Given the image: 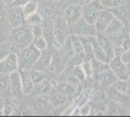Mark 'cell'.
<instances>
[{
  "label": "cell",
  "mask_w": 130,
  "mask_h": 117,
  "mask_svg": "<svg viewBox=\"0 0 130 117\" xmlns=\"http://www.w3.org/2000/svg\"><path fill=\"white\" fill-rule=\"evenodd\" d=\"M40 55H41V51L35 48L32 44H29L26 47L22 48L19 57V68L21 67L22 70H26V71L31 70L36 61H38Z\"/></svg>",
  "instance_id": "6da1fadb"
},
{
  "label": "cell",
  "mask_w": 130,
  "mask_h": 117,
  "mask_svg": "<svg viewBox=\"0 0 130 117\" xmlns=\"http://www.w3.org/2000/svg\"><path fill=\"white\" fill-rule=\"evenodd\" d=\"M67 22H65L64 18L61 16L55 17L53 22L54 28V44L53 46L56 49L62 48L65 39L67 38Z\"/></svg>",
  "instance_id": "7a4b0ae2"
},
{
  "label": "cell",
  "mask_w": 130,
  "mask_h": 117,
  "mask_svg": "<svg viewBox=\"0 0 130 117\" xmlns=\"http://www.w3.org/2000/svg\"><path fill=\"white\" fill-rule=\"evenodd\" d=\"M110 69L114 72L116 77L119 80H128L127 63L125 62L119 55H115L109 61Z\"/></svg>",
  "instance_id": "3957f363"
},
{
  "label": "cell",
  "mask_w": 130,
  "mask_h": 117,
  "mask_svg": "<svg viewBox=\"0 0 130 117\" xmlns=\"http://www.w3.org/2000/svg\"><path fill=\"white\" fill-rule=\"evenodd\" d=\"M103 10L99 0H94L83 6V17L85 22L88 24H94L98 15Z\"/></svg>",
  "instance_id": "277c9868"
},
{
  "label": "cell",
  "mask_w": 130,
  "mask_h": 117,
  "mask_svg": "<svg viewBox=\"0 0 130 117\" xmlns=\"http://www.w3.org/2000/svg\"><path fill=\"white\" fill-rule=\"evenodd\" d=\"M11 40L14 45H29L32 43L33 35L31 32V28H28L23 24L20 28H13L11 33Z\"/></svg>",
  "instance_id": "5b68a950"
},
{
  "label": "cell",
  "mask_w": 130,
  "mask_h": 117,
  "mask_svg": "<svg viewBox=\"0 0 130 117\" xmlns=\"http://www.w3.org/2000/svg\"><path fill=\"white\" fill-rule=\"evenodd\" d=\"M19 69V56L16 52H10L0 60V74L9 75Z\"/></svg>",
  "instance_id": "8992f818"
},
{
  "label": "cell",
  "mask_w": 130,
  "mask_h": 117,
  "mask_svg": "<svg viewBox=\"0 0 130 117\" xmlns=\"http://www.w3.org/2000/svg\"><path fill=\"white\" fill-rule=\"evenodd\" d=\"M83 17V6L70 4L63 11V18L68 25L75 24Z\"/></svg>",
  "instance_id": "52a82bcc"
},
{
  "label": "cell",
  "mask_w": 130,
  "mask_h": 117,
  "mask_svg": "<svg viewBox=\"0 0 130 117\" xmlns=\"http://www.w3.org/2000/svg\"><path fill=\"white\" fill-rule=\"evenodd\" d=\"M8 77H9V89L11 91V94L20 99L23 95L22 75L20 70L18 69L16 71L10 73Z\"/></svg>",
  "instance_id": "ba28073f"
},
{
  "label": "cell",
  "mask_w": 130,
  "mask_h": 117,
  "mask_svg": "<svg viewBox=\"0 0 130 117\" xmlns=\"http://www.w3.org/2000/svg\"><path fill=\"white\" fill-rule=\"evenodd\" d=\"M8 13V22L13 28H17L25 24V16L22 12V7H11Z\"/></svg>",
  "instance_id": "9c48e42d"
},
{
  "label": "cell",
  "mask_w": 130,
  "mask_h": 117,
  "mask_svg": "<svg viewBox=\"0 0 130 117\" xmlns=\"http://www.w3.org/2000/svg\"><path fill=\"white\" fill-rule=\"evenodd\" d=\"M114 18V15L112 14V12L108 10V9H103L101 13L98 15L96 21L94 22V28L96 32L99 33H103L105 28H107L109 22H111V20Z\"/></svg>",
  "instance_id": "30bf717a"
},
{
  "label": "cell",
  "mask_w": 130,
  "mask_h": 117,
  "mask_svg": "<svg viewBox=\"0 0 130 117\" xmlns=\"http://www.w3.org/2000/svg\"><path fill=\"white\" fill-rule=\"evenodd\" d=\"M115 55H122L123 53L130 50V34L129 32H124L119 35L118 39L114 44Z\"/></svg>",
  "instance_id": "8fae6325"
},
{
  "label": "cell",
  "mask_w": 130,
  "mask_h": 117,
  "mask_svg": "<svg viewBox=\"0 0 130 117\" xmlns=\"http://www.w3.org/2000/svg\"><path fill=\"white\" fill-rule=\"evenodd\" d=\"M124 28V22L118 19V18L114 17L111 20V22H109L107 28H105L103 33H105L107 36H119L121 32H123Z\"/></svg>",
  "instance_id": "7c38bea8"
},
{
  "label": "cell",
  "mask_w": 130,
  "mask_h": 117,
  "mask_svg": "<svg viewBox=\"0 0 130 117\" xmlns=\"http://www.w3.org/2000/svg\"><path fill=\"white\" fill-rule=\"evenodd\" d=\"M97 80L101 87L110 88L118 80V78L116 77L114 72L109 68V69H106L101 73L97 74Z\"/></svg>",
  "instance_id": "4fadbf2b"
},
{
  "label": "cell",
  "mask_w": 130,
  "mask_h": 117,
  "mask_svg": "<svg viewBox=\"0 0 130 117\" xmlns=\"http://www.w3.org/2000/svg\"><path fill=\"white\" fill-rule=\"evenodd\" d=\"M53 60V55L48 49H46L45 51L41 52V55L39 57L38 61H36V63L34 64L33 68L35 69H39V70H46L48 69V67H50L51 62Z\"/></svg>",
  "instance_id": "5bb4252c"
},
{
  "label": "cell",
  "mask_w": 130,
  "mask_h": 117,
  "mask_svg": "<svg viewBox=\"0 0 130 117\" xmlns=\"http://www.w3.org/2000/svg\"><path fill=\"white\" fill-rule=\"evenodd\" d=\"M97 43L102 48L104 49V51L107 53L108 57L110 58V60L115 56V49H114V44L109 40V38L107 36H105L103 34H99L97 36H95Z\"/></svg>",
  "instance_id": "9a60e30c"
},
{
  "label": "cell",
  "mask_w": 130,
  "mask_h": 117,
  "mask_svg": "<svg viewBox=\"0 0 130 117\" xmlns=\"http://www.w3.org/2000/svg\"><path fill=\"white\" fill-rule=\"evenodd\" d=\"M92 44H93V58L101 62L109 63L110 58L108 57L107 53L104 51V49L97 43L95 36H92Z\"/></svg>",
  "instance_id": "2e32d148"
},
{
  "label": "cell",
  "mask_w": 130,
  "mask_h": 117,
  "mask_svg": "<svg viewBox=\"0 0 130 117\" xmlns=\"http://www.w3.org/2000/svg\"><path fill=\"white\" fill-rule=\"evenodd\" d=\"M51 102L44 98H38L33 103V112L35 114H46L50 111Z\"/></svg>",
  "instance_id": "e0dca14e"
},
{
  "label": "cell",
  "mask_w": 130,
  "mask_h": 117,
  "mask_svg": "<svg viewBox=\"0 0 130 117\" xmlns=\"http://www.w3.org/2000/svg\"><path fill=\"white\" fill-rule=\"evenodd\" d=\"M38 12L41 14L43 19H51L54 15L55 6L50 0L45 1V2L42 3V5L40 6V8L38 7Z\"/></svg>",
  "instance_id": "ac0fdd59"
},
{
  "label": "cell",
  "mask_w": 130,
  "mask_h": 117,
  "mask_svg": "<svg viewBox=\"0 0 130 117\" xmlns=\"http://www.w3.org/2000/svg\"><path fill=\"white\" fill-rule=\"evenodd\" d=\"M67 99H68V96L64 95L63 93L56 90V91H54L51 94L49 100L52 106L59 107V106H62L63 105H65V102L67 101Z\"/></svg>",
  "instance_id": "d6986e66"
},
{
  "label": "cell",
  "mask_w": 130,
  "mask_h": 117,
  "mask_svg": "<svg viewBox=\"0 0 130 117\" xmlns=\"http://www.w3.org/2000/svg\"><path fill=\"white\" fill-rule=\"evenodd\" d=\"M21 75H22V89H23V94H30L34 88V83H33L30 72L26 70H21Z\"/></svg>",
  "instance_id": "ffe728a7"
},
{
  "label": "cell",
  "mask_w": 130,
  "mask_h": 117,
  "mask_svg": "<svg viewBox=\"0 0 130 117\" xmlns=\"http://www.w3.org/2000/svg\"><path fill=\"white\" fill-rule=\"evenodd\" d=\"M54 21H50L47 19L45 22H42V29H43V36L47 40L48 44H54V28H53Z\"/></svg>",
  "instance_id": "44dd1931"
},
{
  "label": "cell",
  "mask_w": 130,
  "mask_h": 117,
  "mask_svg": "<svg viewBox=\"0 0 130 117\" xmlns=\"http://www.w3.org/2000/svg\"><path fill=\"white\" fill-rule=\"evenodd\" d=\"M70 37H71V41H72V45H73L74 56L78 57V58H85L86 54H85L83 43H82L80 36L77 35V34H74V35H70Z\"/></svg>",
  "instance_id": "7402d4cb"
},
{
  "label": "cell",
  "mask_w": 130,
  "mask_h": 117,
  "mask_svg": "<svg viewBox=\"0 0 130 117\" xmlns=\"http://www.w3.org/2000/svg\"><path fill=\"white\" fill-rule=\"evenodd\" d=\"M77 88L78 86H74V85H71L68 82H58L55 86V89L57 91H59L61 93H63L66 96H72L74 95L77 92Z\"/></svg>",
  "instance_id": "603a6c76"
},
{
  "label": "cell",
  "mask_w": 130,
  "mask_h": 117,
  "mask_svg": "<svg viewBox=\"0 0 130 117\" xmlns=\"http://www.w3.org/2000/svg\"><path fill=\"white\" fill-rule=\"evenodd\" d=\"M128 85H129L128 80H119V79H118V80L110 87V89L113 90L114 92L118 93V94L126 95L127 90H128Z\"/></svg>",
  "instance_id": "cb8c5ba5"
},
{
  "label": "cell",
  "mask_w": 130,
  "mask_h": 117,
  "mask_svg": "<svg viewBox=\"0 0 130 117\" xmlns=\"http://www.w3.org/2000/svg\"><path fill=\"white\" fill-rule=\"evenodd\" d=\"M52 88V85H51V82L49 80L45 79L42 82L34 85V88L33 90L37 93V94H40V95H44V94H47L50 90Z\"/></svg>",
  "instance_id": "d4e9b609"
},
{
  "label": "cell",
  "mask_w": 130,
  "mask_h": 117,
  "mask_svg": "<svg viewBox=\"0 0 130 117\" xmlns=\"http://www.w3.org/2000/svg\"><path fill=\"white\" fill-rule=\"evenodd\" d=\"M38 7H39V5L37 2H35V1H33V0H30L29 2H27L25 5L22 6V9L23 14H24V16L27 17V16H29V15H31L33 13L38 11Z\"/></svg>",
  "instance_id": "484cf974"
},
{
  "label": "cell",
  "mask_w": 130,
  "mask_h": 117,
  "mask_svg": "<svg viewBox=\"0 0 130 117\" xmlns=\"http://www.w3.org/2000/svg\"><path fill=\"white\" fill-rule=\"evenodd\" d=\"M25 22L28 25H35V24H40L43 22V17L41 16V14L38 11L33 13L31 15L25 17Z\"/></svg>",
  "instance_id": "4316f807"
},
{
  "label": "cell",
  "mask_w": 130,
  "mask_h": 117,
  "mask_svg": "<svg viewBox=\"0 0 130 117\" xmlns=\"http://www.w3.org/2000/svg\"><path fill=\"white\" fill-rule=\"evenodd\" d=\"M30 76H31V79H32L34 85L47 79V76L43 70H39V69H35V68H32V70L30 71Z\"/></svg>",
  "instance_id": "83f0119b"
},
{
  "label": "cell",
  "mask_w": 130,
  "mask_h": 117,
  "mask_svg": "<svg viewBox=\"0 0 130 117\" xmlns=\"http://www.w3.org/2000/svg\"><path fill=\"white\" fill-rule=\"evenodd\" d=\"M110 11L112 12V14L114 15V17L118 18V19L121 20V21L126 20V18H127V10H126L125 7L122 6V4L118 6V7H116V8L111 9Z\"/></svg>",
  "instance_id": "f1b7e54d"
},
{
  "label": "cell",
  "mask_w": 130,
  "mask_h": 117,
  "mask_svg": "<svg viewBox=\"0 0 130 117\" xmlns=\"http://www.w3.org/2000/svg\"><path fill=\"white\" fill-rule=\"evenodd\" d=\"M32 45L35 47V48H37L39 51H45L46 49H48V42H47V40L45 39L44 36H38V37H34L32 40Z\"/></svg>",
  "instance_id": "f546056e"
},
{
  "label": "cell",
  "mask_w": 130,
  "mask_h": 117,
  "mask_svg": "<svg viewBox=\"0 0 130 117\" xmlns=\"http://www.w3.org/2000/svg\"><path fill=\"white\" fill-rule=\"evenodd\" d=\"M99 2H100L101 6L103 7V9L111 10L113 8L121 5L123 0H99Z\"/></svg>",
  "instance_id": "4dcf8cb0"
},
{
  "label": "cell",
  "mask_w": 130,
  "mask_h": 117,
  "mask_svg": "<svg viewBox=\"0 0 130 117\" xmlns=\"http://www.w3.org/2000/svg\"><path fill=\"white\" fill-rule=\"evenodd\" d=\"M71 72L73 73L81 82L82 81H85L86 78H87V74L85 72V70H84V68L82 67V64H77V66H75V67L72 68V71Z\"/></svg>",
  "instance_id": "1f68e13d"
},
{
  "label": "cell",
  "mask_w": 130,
  "mask_h": 117,
  "mask_svg": "<svg viewBox=\"0 0 130 117\" xmlns=\"http://www.w3.org/2000/svg\"><path fill=\"white\" fill-rule=\"evenodd\" d=\"M63 50H64L65 54L68 57L74 56V51H73V45H72V41H71L70 36H67V38L65 39L64 43L62 45Z\"/></svg>",
  "instance_id": "d6a6232c"
},
{
  "label": "cell",
  "mask_w": 130,
  "mask_h": 117,
  "mask_svg": "<svg viewBox=\"0 0 130 117\" xmlns=\"http://www.w3.org/2000/svg\"><path fill=\"white\" fill-rule=\"evenodd\" d=\"M9 88V77L8 75H4L0 77V94H3Z\"/></svg>",
  "instance_id": "836d02e7"
},
{
  "label": "cell",
  "mask_w": 130,
  "mask_h": 117,
  "mask_svg": "<svg viewBox=\"0 0 130 117\" xmlns=\"http://www.w3.org/2000/svg\"><path fill=\"white\" fill-rule=\"evenodd\" d=\"M82 67H83L85 72L87 74V76H91L92 74H93V68H92L91 61H85L82 63Z\"/></svg>",
  "instance_id": "e575fe53"
},
{
  "label": "cell",
  "mask_w": 130,
  "mask_h": 117,
  "mask_svg": "<svg viewBox=\"0 0 130 117\" xmlns=\"http://www.w3.org/2000/svg\"><path fill=\"white\" fill-rule=\"evenodd\" d=\"M31 32H32L33 38H34V37H38V36H43L42 23H40V24H35V25H31Z\"/></svg>",
  "instance_id": "d590c367"
},
{
  "label": "cell",
  "mask_w": 130,
  "mask_h": 117,
  "mask_svg": "<svg viewBox=\"0 0 130 117\" xmlns=\"http://www.w3.org/2000/svg\"><path fill=\"white\" fill-rule=\"evenodd\" d=\"M65 81L68 82L69 84H71V85H74V86H79V85H80V82H81L72 72L67 74V76L65 78Z\"/></svg>",
  "instance_id": "8d00e7d4"
},
{
  "label": "cell",
  "mask_w": 130,
  "mask_h": 117,
  "mask_svg": "<svg viewBox=\"0 0 130 117\" xmlns=\"http://www.w3.org/2000/svg\"><path fill=\"white\" fill-rule=\"evenodd\" d=\"M30 0H14L10 4V7H22L23 5H25L27 2H29Z\"/></svg>",
  "instance_id": "74e56055"
},
{
  "label": "cell",
  "mask_w": 130,
  "mask_h": 117,
  "mask_svg": "<svg viewBox=\"0 0 130 117\" xmlns=\"http://www.w3.org/2000/svg\"><path fill=\"white\" fill-rule=\"evenodd\" d=\"M79 111H80L81 115H88L90 113V106L89 105H85L80 108Z\"/></svg>",
  "instance_id": "f35d334b"
},
{
  "label": "cell",
  "mask_w": 130,
  "mask_h": 117,
  "mask_svg": "<svg viewBox=\"0 0 130 117\" xmlns=\"http://www.w3.org/2000/svg\"><path fill=\"white\" fill-rule=\"evenodd\" d=\"M71 4L83 6L86 4V0H71Z\"/></svg>",
  "instance_id": "ab89813d"
},
{
  "label": "cell",
  "mask_w": 130,
  "mask_h": 117,
  "mask_svg": "<svg viewBox=\"0 0 130 117\" xmlns=\"http://www.w3.org/2000/svg\"><path fill=\"white\" fill-rule=\"evenodd\" d=\"M4 106H5V100L2 98H0V113L3 114V110H4Z\"/></svg>",
  "instance_id": "60d3db41"
},
{
  "label": "cell",
  "mask_w": 130,
  "mask_h": 117,
  "mask_svg": "<svg viewBox=\"0 0 130 117\" xmlns=\"http://www.w3.org/2000/svg\"><path fill=\"white\" fill-rule=\"evenodd\" d=\"M0 1H2V2L5 4V5H10V4H11L14 0H0Z\"/></svg>",
  "instance_id": "b9f144b4"
},
{
  "label": "cell",
  "mask_w": 130,
  "mask_h": 117,
  "mask_svg": "<svg viewBox=\"0 0 130 117\" xmlns=\"http://www.w3.org/2000/svg\"><path fill=\"white\" fill-rule=\"evenodd\" d=\"M7 54H8V53H7ZM7 54L4 52V50H0V60H1V59H3Z\"/></svg>",
  "instance_id": "7bdbcfd3"
},
{
  "label": "cell",
  "mask_w": 130,
  "mask_h": 117,
  "mask_svg": "<svg viewBox=\"0 0 130 117\" xmlns=\"http://www.w3.org/2000/svg\"><path fill=\"white\" fill-rule=\"evenodd\" d=\"M4 7H5V4L2 1H0V12H2L4 10Z\"/></svg>",
  "instance_id": "ee69618b"
},
{
  "label": "cell",
  "mask_w": 130,
  "mask_h": 117,
  "mask_svg": "<svg viewBox=\"0 0 130 117\" xmlns=\"http://www.w3.org/2000/svg\"><path fill=\"white\" fill-rule=\"evenodd\" d=\"M127 71H128V76L130 77V61L127 62Z\"/></svg>",
  "instance_id": "f6af8a7d"
},
{
  "label": "cell",
  "mask_w": 130,
  "mask_h": 117,
  "mask_svg": "<svg viewBox=\"0 0 130 117\" xmlns=\"http://www.w3.org/2000/svg\"><path fill=\"white\" fill-rule=\"evenodd\" d=\"M92 1H94V0H86V4L89 3V2H92ZM83 6H84V5H83Z\"/></svg>",
  "instance_id": "bcb514c9"
},
{
  "label": "cell",
  "mask_w": 130,
  "mask_h": 117,
  "mask_svg": "<svg viewBox=\"0 0 130 117\" xmlns=\"http://www.w3.org/2000/svg\"><path fill=\"white\" fill-rule=\"evenodd\" d=\"M33 1H35V2H37V3H39V2L41 1V0H33Z\"/></svg>",
  "instance_id": "7dc6e473"
},
{
  "label": "cell",
  "mask_w": 130,
  "mask_h": 117,
  "mask_svg": "<svg viewBox=\"0 0 130 117\" xmlns=\"http://www.w3.org/2000/svg\"><path fill=\"white\" fill-rule=\"evenodd\" d=\"M1 31H2V30H1V25H0V33H1Z\"/></svg>",
  "instance_id": "c3c4849f"
},
{
  "label": "cell",
  "mask_w": 130,
  "mask_h": 117,
  "mask_svg": "<svg viewBox=\"0 0 130 117\" xmlns=\"http://www.w3.org/2000/svg\"><path fill=\"white\" fill-rule=\"evenodd\" d=\"M128 81H129V82H130V77H129V78H128Z\"/></svg>",
  "instance_id": "681fc988"
},
{
  "label": "cell",
  "mask_w": 130,
  "mask_h": 117,
  "mask_svg": "<svg viewBox=\"0 0 130 117\" xmlns=\"http://www.w3.org/2000/svg\"><path fill=\"white\" fill-rule=\"evenodd\" d=\"M129 34H130V31H129Z\"/></svg>",
  "instance_id": "f907efd6"
}]
</instances>
